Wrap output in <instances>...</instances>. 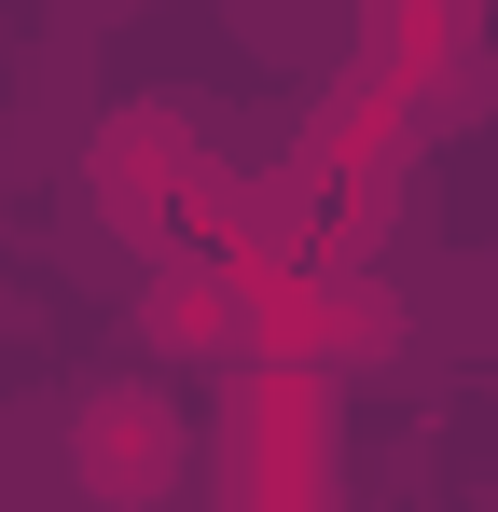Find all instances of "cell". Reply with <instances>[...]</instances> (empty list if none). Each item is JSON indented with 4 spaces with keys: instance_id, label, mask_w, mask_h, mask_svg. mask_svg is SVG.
I'll return each instance as SVG.
<instances>
[{
    "instance_id": "3957f363",
    "label": "cell",
    "mask_w": 498,
    "mask_h": 512,
    "mask_svg": "<svg viewBox=\"0 0 498 512\" xmlns=\"http://www.w3.org/2000/svg\"><path fill=\"white\" fill-rule=\"evenodd\" d=\"M236 305H249L236 277H166V305H153V333H166V346H236V333H222V319H236Z\"/></svg>"
},
{
    "instance_id": "6da1fadb",
    "label": "cell",
    "mask_w": 498,
    "mask_h": 512,
    "mask_svg": "<svg viewBox=\"0 0 498 512\" xmlns=\"http://www.w3.org/2000/svg\"><path fill=\"white\" fill-rule=\"evenodd\" d=\"M180 471H194V429H180V402H166L153 374H111V388L70 402V485L97 512H153Z\"/></svg>"
},
{
    "instance_id": "7a4b0ae2",
    "label": "cell",
    "mask_w": 498,
    "mask_h": 512,
    "mask_svg": "<svg viewBox=\"0 0 498 512\" xmlns=\"http://www.w3.org/2000/svg\"><path fill=\"white\" fill-rule=\"evenodd\" d=\"M180 180H194V125H180V97H139V111L97 125V208H111L125 236H166Z\"/></svg>"
}]
</instances>
